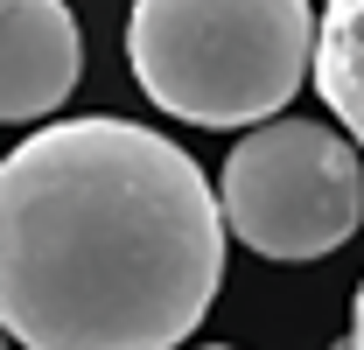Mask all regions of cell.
<instances>
[{"label": "cell", "instance_id": "cell-1", "mask_svg": "<svg viewBox=\"0 0 364 350\" xmlns=\"http://www.w3.org/2000/svg\"><path fill=\"white\" fill-rule=\"evenodd\" d=\"M225 231L210 175L154 127H43L0 161V322L21 350H182Z\"/></svg>", "mask_w": 364, "mask_h": 350}, {"label": "cell", "instance_id": "cell-2", "mask_svg": "<svg viewBox=\"0 0 364 350\" xmlns=\"http://www.w3.org/2000/svg\"><path fill=\"white\" fill-rule=\"evenodd\" d=\"M322 21L309 0H134V85L189 127H267L309 85Z\"/></svg>", "mask_w": 364, "mask_h": 350}, {"label": "cell", "instance_id": "cell-3", "mask_svg": "<svg viewBox=\"0 0 364 350\" xmlns=\"http://www.w3.org/2000/svg\"><path fill=\"white\" fill-rule=\"evenodd\" d=\"M231 238L259 260L301 266L329 260L364 224V169L358 140L316 120H267L225 154L218 175Z\"/></svg>", "mask_w": 364, "mask_h": 350}, {"label": "cell", "instance_id": "cell-4", "mask_svg": "<svg viewBox=\"0 0 364 350\" xmlns=\"http://www.w3.org/2000/svg\"><path fill=\"white\" fill-rule=\"evenodd\" d=\"M85 70V43L63 0H0V120L28 127L56 112Z\"/></svg>", "mask_w": 364, "mask_h": 350}, {"label": "cell", "instance_id": "cell-5", "mask_svg": "<svg viewBox=\"0 0 364 350\" xmlns=\"http://www.w3.org/2000/svg\"><path fill=\"white\" fill-rule=\"evenodd\" d=\"M316 91L364 147V0H322L316 36Z\"/></svg>", "mask_w": 364, "mask_h": 350}, {"label": "cell", "instance_id": "cell-6", "mask_svg": "<svg viewBox=\"0 0 364 350\" xmlns=\"http://www.w3.org/2000/svg\"><path fill=\"white\" fill-rule=\"evenodd\" d=\"M350 336H358V350H364V287H358V308H350Z\"/></svg>", "mask_w": 364, "mask_h": 350}, {"label": "cell", "instance_id": "cell-7", "mask_svg": "<svg viewBox=\"0 0 364 350\" xmlns=\"http://www.w3.org/2000/svg\"><path fill=\"white\" fill-rule=\"evenodd\" d=\"M329 350H358V336H343V344H329Z\"/></svg>", "mask_w": 364, "mask_h": 350}, {"label": "cell", "instance_id": "cell-8", "mask_svg": "<svg viewBox=\"0 0 364 350\" xmlns=\"http://www.w3.org/2000/svg\"><path fill=\"white\" fill-rule=\"evenodd\" d=\"M203 350H231V344H203Z\"/></svg>", "mask_w": 364, "mask_h": 350}]
</instances>
